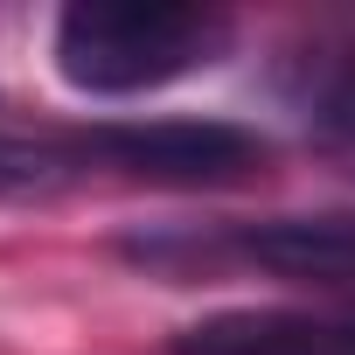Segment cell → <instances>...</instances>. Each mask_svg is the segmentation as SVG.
<instances>
[{
    "label": "cell",
    "mask_w": 355,
    "mask_h": 355,
    "mask_svg": "<svg viewBox=\"0 0 355 355\" xmlns=\"http://www.w3.org/2000/svg\"><path fill=\"white\" fill-rule=\"evenodd\" d=\"M237 21L196 0H70L56 15V77L84 98H146L223 63Z\"/></svg>",
    "instance_id": "1"
},
{
    "label": "cell",
    "mask_w": 355,
    "mask_h": 355,
    "mask_svg": "<svg viewBox=\"0 0 355 355\" xmlns=\"http://www.w3.org/2000/svg\"><path fill=\"white\" fill-rule=\"evenodd\" d=\"M63 167L84 174H125L146 189H230L265 167V132L237 119H98L84 132H63Z\"/></svg>",
    "instance_id": "2"
},
{
    "label": "cell",
    "mask_w": 355,
    "mask_h": 355,
    "mask_svg": "<svg viewBox=\"0 0 355 355\" xmlns=\"http://www.w3.org/2000/svg\"><path fill=\"white\" fill-rule=\"evenodd\" d=\"M167 355H355V306H230L182 327Z\"/></svg>",
    "instance_id": "3"
},
{
    "label": "cell",
    "mask_w": 355,
    "mask_h": 355,
    "mask_svg": "<svg viewBox=\"0 0 355 355\" xmlns=\"http://www.w3.org/2000/svg\"><path fill=\"white\" fill-rule=\"evenodd\" d=\"M279 105L306 125V139H320L327 153L355 160V42H306L286 49L272 70Z\"/></svg>",
    "instance_id": "4"
},
{
    "label": "cell",
    "mask_w": 355,
    "mask_h": 355,
    "mask_svg": "<svg viewBox=\"0 0 355 355\" xmlns=\"http://www.w3.org/2000/svg\"><path fill=\"white\" fill-rule=\"evenodd\" d=\"M63 146L56 139H35V132H15L0 125V196H28V189H49L63 182Z\"/></svg>",
    "instance_id": "5"
}]
</instances>
